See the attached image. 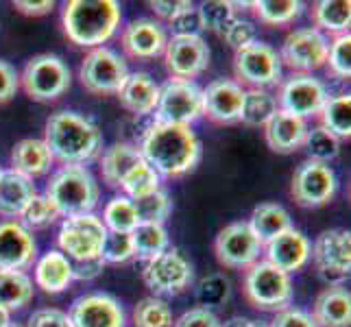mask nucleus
I'll return each mask as SVG.
<instances>
[{"instance_id": "obj_1", "label": "nucleus", "mask_w": 351, "mask_h": 327, "mask_svg": "<svg viewBox=\"0 0 351 327\" xmlns=\"http://www.w3.org/2000/svg\"><path fill=\"white\" fill-rule=\"evenodd\" d=\"M140 155L160 177H184L201 162L203 147L190 127L153 123L140 142Z\"/></svg>"}, {"instance_id": "obj_2", "label": "nucleus", "mask_w": 351, "mask_h": 327, "mask_svg": "<svg viewBox=\"0 0 351 327\" xmlns=\"http://www.w3.org/2000/svg\"><path fill=\"white\" fill-rule=\"evenodd\" d=\"M42 140L53 160L62 162V166H86L103 151V131L99 125L70 109L51 114Z\"/></svg>"}, {"instance_id": "obj_3", "label": "nucleus", "mask_w": 351, "mask_h": 327, "mask_svg": "<svg viewBox=\"0 0 351 327\" xmlns=\"http://www.w3.org/2000/svg\"><path fill=\"white\" fill-rule=\"evenodd\" d=\"M123 9L116 0H70L64 7V33L66 38L81 48H99L114 38Z\"/></svg>"}, {"instance_id": "obj_4", "label": "nucleus", "mask_w": 351, "mask_h": 327, "mask_svg": "<svg viewBox=\"0 0 351 327\" xmlns=\"http://www.w3.org/2000/svg\"><path fill=\"white\" fill-rule=\"evenodd\" d=\"M44 195L59 216L92 214L101 199V186L86 166H59L46 184Z\"/></svg>"}, {"instance_id": "obj_5", "label": "nucleus", "mask_w": 351, "mask_h": 327, "mask_svg": "<svg viewBox=\"0 0 351 327\" xmlns=\"http://www.w3.org/2000/svg\"><path fill=\"white\" fill-rule=\"evenodd\" d=\"M72 72L62 57L42 53L31 57L20 75V88L31 101L53 103L70 90Z\"/></svg>"}, {"instance_id": "obj_6", "label": "nucleus", "mask_w": 351, "mask_h": 327, "mask_svg": "<svg viewBox=\"0 0 351 327\" xmlns=\"http://www.w3.org/2000/svg\"><path fill=\"white\" fill-rule=\"evenodd\" d=\"M245 297L258 310L282 312L293 304V280L266 260H258L245 273Z\"/></svg>"}, {"instance_id": "obj_7", "label": "nucleus", "mask_w": 351, "mask_h": 327, "mask_svg": "<svg viewBox=\"0 0 351 327\" xmlns=\"http://www.w3.org/2000/svg\"><path fill=\"white\" fill-rule=\"evenodd\" d=\"M199 118H203V88L197 81L171 77L160 86L155 123L192 127Z\"/></svg>"}, {"instance_id": "obj_8", "label": "nucleus", "mask_w": 351, "mask_h": 327, "mask_svg": "<svg viewBox=\"0 0 351 327\" xmlns=\"http://www.w3.org/2000/svg\"><path fill=\"white\" fill-rule=\"evenodd\" d=\"M234 75V81L249 90H269L282 83V59L271 44L256 40L236 51Z\"/></svg>"}, {"instance_id": "obj_9", "label": "nucleus", "mask_w": 351, "mask_h": 327, "mask_svg": "<svg viewBox=\"0 0 351 327\" xmlns=\"http://www.w3.org/2000/svg\"><path fill=\"white\" fill-rule=\"evenodd\" d=\"M127 77H129V68H127L125 57L107 46L92 48V51L83 57L81 68H79L81 86L96 96L118 94V90L123 88Z\"/></svg>"}, {"instance_id": "obj_10", "label": "nucleus", "mask_w": 351, "mask_h": 327, "mask_svg": "<svg viewBox=\"0 0 351 327\" xmlns=\"http://www.w3.org/2000/svg\"><path fill=\"white\" fill-rule=\"evenodd\" d=\"M107 229L94 212L64 218L59 227L57 245L68 260H90L101 258Z\"/></svg>"}, {"instance_id": "obj_11", "label": "nucleus", "mask_w": 351, "mask_h": 327, "mask_svg": "<svg viewBox=\"0 0 351 327\" xmlns=\"http://www.w3.org/2000/svg\"><path fill=\"white\" fill-rule=\"evenodd\" d=\"M142 280L157 295H181L195 282L192 264L179 249H166L160 256L147 260Z\"/></svg>"}, {"instance_id": "obj_12", "label": "nucleus", "mask_w": 351, "mask_h": 327, "mask_svg": "<svg viewBox=\"0 0 351 327\" xmlns=\"http://www.w3.org/2000/svg\"><path fill=\"white\" fill-rule=\"evenodd\" d=\"M336 190L338 179L332 166L312 160L301 162L295 168L293 181H290V195H293L295 203L308 210L328 205L334 199Z\"/></svg>"}, {"instance_id": "obj_13", "label": "nucleus", "mask_w": 351, "mask_h": 327, "mask_svg": "<svg viewBox=\"0 0 351 327\" xmlns=\"http://www.w3.org/2000/svg\"><path fill=\"white\" fill-rule=\"evenodd\" d=\"M328 51V35H323L314 27H306L290 31L282 42V51L277 55L282 59V66H288L293 72H301V75H312L314 70L325 66Z\"/></svg>"}, {"instance_id": "obj_14", "label": "nucleus", "mask_w": 351, "mask_h": 327, "mask_svg": "<svg viewBox=\"0 0 351 327\" xmlns=\"http://www.w3.org/2000/svg\"><path fill=\"white\" fill-rule=\"evenodd\" d=\"M277 107L286 114H293L299 118H312L319 116L325 101L330 99L328 88L321 79L314 75H301L293 72L286 81L280 83V94L275 96Z\"/></svg>"}, {"instance_id": "obj_15", "label": "nucleus", "mask_w": 351, "mask_h": 327, "mask_svg": "<svg viewBox=\"0 0 351 327\" xmlns=\"http://www.w3.org/2000/svg\"><path fill=\"white\" fill-rule=\"evenodd\" d=\"M214 253L225 269H249L258 262L262 253V242L251 232L247 221H236L225 225L214 242Z\"/></svg>"}, {"instance_id": "obj_16", "label": "nucleus", "mask_w": 351, "mask_h": 327, "mask_svg": "<svg viewBox=\"0 0 351 327\" xmlns=\"http://www.w3.org/2000/svg\"><path fill=\"white\" fill-rule=\"evenodd\" d=\"M210 46L201 35H173L164 48L166 70L175 79L195 81L210 66Z\"/></svg>"}, {"instance_id": "obj_17", "label": "nucleus", "mask_w": 351, "mask_h": 327, "mask_svg": "<svg viewBox=\"0 0 351 327\" xmlns=\"http://www.w3.org/2000/svg\"><path fill=\"white\" fill-rule=\"evenodd\" d=\"M310 258L328 282L343 280L351 271V234L347 229H325L314 240Z\"/></svg>"}, {"instance_id": "obj_18", "label": "nucleus", "mask_w": 351, "mask_h": 327, "mask_svg": "<svg viewBox=\"0 0 351 327\" xmlns=\"http://www.w3.org/2000/svg\"><path fill=\"white\" fill-rule=\"evenodd\" d=\"M72 327H125L127 317L120 301L105 293H90L72 301Z\"/></svg>"}, {"instance_id": "obj_19", "label": "nucleus", "mask_w": 351, "mask_h": 327, "mask_svg": "<svg viewBox=\"0 0 351 327\" xmlns=\"http://www.w3.org/2000/svg\"><path fill=\"white\" fill-rule=\"evenodd\" d=\"M245 88L234 79H216L203 88V116L214 125L240 123Z\"/></svg>"}, {"instance_id": "obj_20", "label": "nucleus", "mask_w": 351, "mask_h": 327, "mask_svg": "<svg viewBox=\"0 0 351 327\" xmlns=\"http://www.w3.org/2000/svg\"><path fill=\"white\" fill-rule=\"evenodd\" d=\"M38 258V245L18 221L0 223V271H27Z\"/></svg>"}, {"instance_id": "obj_21", "label": "nucleus", "mask_w": 351, "mask_h": 327, "mask_svg": "<svg viewBox=\"0 0 351 327\" xmlns=\"http://www.w3.org/2000/svg\"><path fill=\"white\" fill-rule=\"evenodd\" d=\"M166 42L168 35L164 27L151 18L131 20L123 29V35H120L123 51L133 59H140V62H149V59L164 55Z\"/></svg>"}, {"instance_id": "obj_22", "label": "nucleus", "mask_w": 351, "mask_h": 327, "mask_svg": "<svg viewBox=\"0 0 351 327\" xmlns=\"http://www.w3.org/2000/svg\"><path fill=\"white\" fill-rule=\"evenodd\" d=\"M264 247H266V262L288 275L304 269L310 260V249H312L306 234L295 227L275 236Z\"/></svg>"}, {"instance_id": "obj_23", "label": "nucleus", "mask_w": 351, "mask_h": 327, "mask_svg": "<svg viewBox=\"0 0 351 327\" xmlns=\"http://www.w3.org/2000/svg\"><path fill=\"white\" fill-rule=\"evenodd\" d=\"M308 129V120L277 109L275 116L264 125V138L271 151L288 155L304 147Z\"/></svg>"}, {"instance_id": "obj_24", "label": "nucleus", "mask_w": 351, "mask_h": 327, "mask_svg": "<svg viewBox=\"0 0 351 327\" xmlns=\"http://www.w3.org/2000/svg\"><path fill=\"white\" fill-rule=\"evenodd\" d=\"M116 96L127 112L136 116H147L155 112L157 99H160V86L149 72H129L127 81Z\"/></svg>"}, {"instance_id": "obj_25", "label": "nucleus", "mask_w": 351, "mask_h": 327, "mask_svg": "<svg viewBox=\"0 0 351 327\" xmlns=\"http://www.w3.org/2000/svg\"><path fill=\"white\" fill-rule=\"evenodd\" d=\"M312 319L319 327H349L351 295L343 284H332L314 301Z\"/></svg>"}, {"instance_id": "obj_26", "label": "nucleus", "mask_w": 351, "mask_h": 327, "mask_svg": "<svg viewBox=\"0 0 351 327\" xmlns=\"http://www.w3.org/2000/svg\"><path fill=\"white\" fill-rule=\"evenodd\" d=\"M35 195H38V190H35L33 179L11 171V168L0 171V216L3 218L14 221V218L22 216Z\"/></svg>"}, {"instance_id": "obj_27", "label": "nucleus", "mask_w": 351, "mask_h": 327, "mask_svg": "<svg viewBox=\"0 0 351 327\" xmlns=\"http://www.w3.org/2000/svg\"><path fill=\"white\" fill-rule=\"evenodd\" d=\"M53 164H55L53 155L48 151L46 142L40 138H24L16 142L14 151H11V171H16L29 179L51 173Z\"/></svg>"}, {"instance_id": "obj_28", "label": "nucleus", "mask_w": 351, "mask_h": 327, "mask_svg": "<svg viewBox=\"0 0 351 327\" xmlns=\"http://www.w3.org/2000/svg\"><path fill=\"white\" fill-rule=\"evenodd\" d=\"M140 149L133 147L129 142H116L112 147H107L101 155V175L103 181L110 188H120V184L125 181V177L142 164Z\"/></svg>"}, {"instance_id": "obj_29", "label": "nucleus", "mask_w": 351, "mask_h": 327, "mask_svg": "<svg viewBox=\"0 0 351 327\" xmlns=\"http://www.w3.org/2000/svg\"><path fill=\"white\" fill-rule=\"evenodd\" d=\"M72 282V264L62 251H46L35 262V284L48 295L64 293Z\"/></svg>"}, {"instance_id": "obj_30", "label": "nucleus", "mask_w": 351, "mask_h": 327, "mask_svg": "<svg viewBox=\"0 0 351 327\" xmlns=\"http://www.w3.org/2000/svg\"><path fill=\"white\" fill-rule=\"evenodd\" d=\"M251 232L262 242V247L275 236H280L288 229H293V218H290L288 210L280 203H260L253 208L251 218H249Z\"/></svg>"}, {"instance_id": "obj_31", "label": "nucleus", "mask_w": 351, "mask_h": 327, "mask_svg": "<svg viewBox=\"0 0 351 327\" xmlns=\"http://www.w3.org/2000/svg\"><path fill=\"white\" fill-rule=\"evenodd\" d=\"M312 20L314 29L325 33H332L334 38L349 33L351 24V5L345 0H319L312 5Z\"/></svg>"}, {"instance_id": "obj_32", "label": "nucleus", "mask_w": 351, "mask_h": 327, "mask_svg": "<svg viewBox=\"0 0 351 327\" xmlns=\"http://www.w3.org/2000/svg\"><path fill=\"white\" fill-rule=\"evenodd\" d=\"M33 299V282L22 271H0V308L9 314L22 310Z\"/></svg>"}, {"instance_id": "obj_33", "label": "nucleus", "mask_w": 351, "mask_h": 327, "mask_svg": "<svg viewBox=\"0 0 351 327\" xmlns=\"http://www.w3.org/2000/svg\"><path fill=\"white\" fill-rule=\"evenodd\" d=\"M131 245H133V258L151 260L160 256L171 245V238L164 225L155 223H138V227L131 232Z\"/></svg>"}, {"instance_id": "obj_34", "label": "nucleus", "mask_w": 351, "mask_h": 327, "mask_svg": "<svg viewBox=\"0 0 351 327\" xmlns=\"http://www.w3.org/2000/svg\"><path fill=\"white\" fill-rule=\"evenodd\" d=\"M321 127H325L338 140H349L351 136V96L341 92L330 96L321 109Z\"/></svg>"}, {"instance_id": "obj_35", "label": "nucleus", "mask_w": 351, "mask_h": 327, "mask_svg": "<svg viewBox=\"0 0 351 327\" xmlns=\"http://www.w3.org/2000/svg\"><path fill=\"white\" fill-rule=\"evenodd\" d=\"M253 7V14L258 16L262 24L269 27H286L301 18L306 5L299 0H260V3H249Z\"/></svg>"}, {"instance_id": "obj_36", "label": "nucleus", "mask_w": 351, "mask_h": 327, "mask_svg": "<svg viewBox=\"0 0 351 327\" xmlns=\"http://www.w3.org/2000/svg\"><path fill=\"white\" fill-rule=\"evenodd\" d=\"M277 109V99L269 90H245L240 123L247 127H264Z\"/></svg>"}, {"instance_id": "obj_37", "label": "nucleus", "mask_w": 351, "mask_h": 327, "mask_svg": "<svg viewBox=\"0 0 351 327\" xmlns=\"http://www.w3.org/2000/svg\"><path fill=\"white\" fill-rule=\"evenodd\" d=\"M103 225L107 232H118V234H131L138 227L140 218L133 208V201L127 197H114L103 210Z\"/></svg>"}, {"instance_id": "obj_38", "label": "nucleus", "mask_w": 351, "mask_h": 327, "mask_svg": "<svg viewBox=\"0 0 351 327\" xmlns=\"http://www.w3.org/2000/svg\"><path fill=\"white\" fill-rule=\"evenodd\" d=\"M173 310L160 297H144L133 308V327H173Z\"/></svg>"}, {"instance_id": "obj_39", "label": "nucleus", "mask_w": 351, "mask_h": 327, "mask_svg": "<svg viewBox=\"0 0 351 327\" xmlns=\"http://www.w3.org/2000/svg\"><path fill=\"white\" fill-rule=\"evenodd\" d=\"M308 153V160L312 162H321V164H330L336 160L338 153H341V140H338L334 133H330L325 127H312L308 129V136L304 140V147Z\"/></svg>"}, {"instance_id": "obj_40", "label": "nucleus", "mask_w": 351, "mask_h": 327, "mask_svg": "<svg viewBox=\"0 0 351 327\" xmlns=\"http://www.w3.org/2000/svg\"><path fill=\"white\" fill-rule=\"evenodd\" d=\"M133 208L138 212L140 223H155L164 225L168 221V216L173 214V201L168 197L166 190H155L151 195H144L138 199H131Z\"/></svg>"}, {"instance_id": "obj_41", "label": "nucleus", "mask_w": 351, "mask_h": 327, "mask_svg": "<svg viewBox=\"0 0 351 327\" xmlns=\"http://www.w3.org/2000/svg\"><path fill=\"white\" fill-rule=\"evenodd\" d=\"M236 3L229 0H210L199 7V16L203 22V31H212L223 35V31L236 20Z\"/></svg>"}, {"instance_id": "obj_42", "label": "nucleus", "mask_w": 351, "mask_h": 327, "mask_svg": "<svg viewBox=\"0 0 351 327\" xmlns=\"http://www.w3.org/2000/svg\"><path fill=\"white\" fill-rule=\"evenodd\" d=\"M120 188L127 192V199H138V197L151 195V192L160 190L162 188V177L157 175L147 162H142L125 177V181L120 184Z\"/></svg>"}, {"instance_id": "obj_43", "label": "nucleus", "mask_w": 351, "mask_h": 327, "mask_svg": "<svg viewBox=\"0 0 351 327\" xmlns=\"http://www.w3.org/2000/svg\"><path fill=\"white\" fill-rule=\"evenodd\" d=\"M232 293V282L227 280L223 273H212L205 275L203 280L195 288V297L201 304V308H212V306H221L229 299Z\"/></svg>"}, {"instance_id": "obj_44", "label": "nucleus", "mask_w": 351, "mask_h": 327, "mask_svg": "<svg viewBox=\"0 0 351 327\" xmlns=\"http://www.w3.org/2000/svg\"><path fill=\"white\" fill-rule=\"evenodd\" d=\"M328 72L334 79H349L351 77V38L347 35H338L334 42H330L328 59H325Z\"/></svg>"}, {"instance_id": "obj_45", "label": "nucleus", "mask_w": 351, "mask_h": 327, "mask_svg": "<svg viewBox=\"0 0 351 327\" xmlns=\"http://www.w3.org/2000/svg\"><path fill=\"white\" fill-rule=\"evenodd\" d=\"M22 225L29 229H46L51 227L57 218H59V212L55 210V205L48 201L46 195H35L31 199V203L27 205V210L22 212Z\"/></svg>"}, {"instance_id": "obj_46", "label": "nucleus", "mask_w": 351, "mask_h": 327, "mask_svg": "<svg viewBox=\"0 0 351 327\" xmlns=\"http://www.w3.org/2000/svg\"><path fill=\"white\" fill-rule=\"evenodd\" d=\"M101 258L105 264H125L133 258V245H131V234H118V232H107Z\"/></svg>"}, {"instance_id": "obj_47", "label": "nucleus", "mask_w": 351, "mask_h": 327, "mask_svg": "<svg viewBox=\"0 0 351 327\" xmlns=\"http://www.w3.org/2000/svg\"><path fill=\"white\" fill-rule=\"evenodd\" d=\"M223 38L229 46L234 48V51H240V48H245V46H249L258 40V29L253 22H249L245 18H236L223 31Z\"/></svg>"}, {"instance_id": "obj_48", "label": "nucleus", "mask_w": 351, "mask_h": 327, "mask_svg": "<svg viewBox=\"0 0 351 327\" xmlns=\"http://www.w3.org/2000/svg\"><path fill=\"white\" fill-rule=\"evenodd\" d=\"M171 29L175 35H201L203 33V22L199 16V9L190 5L188 9L181 11L179 16L171 20Z\"/></svg>"}, {"instance_id": "obj_49", "label": "nucleus", "mask_w": 351, "mask_h": 327, "mask_svg": "<svg viewBox=\"0 0 351 327\" xmlns=\"http://www.w3.org/2000/svg\"><path fill=\"white\" fill-rule=\"evenodd\" d=\"M173 327H223V323L219 321V317L208 310V308H192L188 312H184L181 317L173 323Z\"/></svg>"}, {"instance_id": "obj_50", "label": "nucleus", "mask_w": 351, "mask_h": 327, "mask_svg": "<svg viewBox=\"0 0 351 327\" xmlns=\"http://www.w3.org/2000/svg\"><path fill=\"white\" fill-rule=\"evenodd\" d=\"M20 90V72L14 64L0 59V105L9 103Z\"/></svg>"}, {"instance_id": "obj_51", "label": "nucleus", "mask_w": 351, "mask_h": 327, "mask_svg": "<svg viewBox=\"0 0 351 327\" xmlns=\"http://www.w3.org/2000/svg\"><path fill=\"white\" fill-rule=\"evenodd\" d=\"M27 327H72V323L68 312L57 308H42L31 314Z\"/></svg>"}, {"instance_id": "obj_52", "label": "nucleus", "mask_w": 351, "mask_h": 327, "mask_svg": "<svg viewBox=\"0 0 351 327\" xmlns=\"http://www.w3.org/2000/svg\"><path fill=\"white\" fill-rule=\"evenodd\" d=\"M269 327H319L314 323L312 314L299 308H286L275 314V319Z\"/></svg>"}, {"instance_id": "obj_53", "label": "nucleus", "mask_w": 351, "mask_h": 327, "mask_svg": "<svg viewBox=\"0 0 351 327\" xmlns=\"http://www.w3.org/2000/svg\"><path fill=\"white\" fill-rule=\"evenodd\" d=\"M72 264V280H79V282H92L96 280L103 269H105V262L103 258H90V260H70Z\"/></svg>"}, {"instance_id": "obj_54", "label": "nucleus", "mask_w": 351, "mask_h": 327, "mask_svg": "<svg viewBox=\"0 0 351 327\" xmlns=\"http://www.w3.org/2000/svg\"><path fill=\"white\" fill-rule=\"evenodd\" d=\"M190 5L192 3H188V0H153V3H149V7L155 11V16H160L162 20H168V22L175 16H179L184 9H188Z\"/></svg>"}, {"instance_id": "obj_55", "label": "nucleus", "mask_w": 351, "mask_h": 327, "mask_svg": "<svg viewBox=\"0 0 351 327\" xmlns=\"http://www.w3.org/2000/svg\"><path fill=\"white\" fill-rule=\"evenodd\" d=\"M14 9L18 11V14H22V16H33V18H38V16L51 14V11L55 9V3H53V0H42V3H29V0H16V3H14Z\"/></svg>"}, {"instance_id": "obj_56", "label": "nucleus", "mask_w": 351, "mask_h": 327, "mask_svg": "<svg viewBox=\"0 0 351 327\" xmlns=\"http://www.w3.org/2000/svg\"><path fill=\"white\" fill-rule=\"evenodd\" d=\"M223 327H269V325H264L256 319H247V317H234V319H229Z\"/></svg>"}, {"instance_id": "obj_57", "label": "nucleus", "mask_w": 351, "mask_h": 327, "mask_svg": "<svg viewBox=\"0 0 351 327\" xmlns=\"http://www.w3.org/2000/svg\"><path fill=\"white\" fill-rule=\"evenodd\" d=\"M9 323H11V314L0 308V327H7Z\"/></svg>"}, {"instance_id": "obj_58", "label": "nucleus", "mask_w": 351, "mask_h": 327, "mask_svg": "<svg viewBox=\"0 0 351 327\" xmlns=\"http://www.w3.org/2000/svg\"><path fill=\"white\" fill-rule=\"evenodd\" d=\"M7 327H22V325H18V323H9Z\"/></svg>"}, {"instance_id": "obj_59", "label": "nucleus", "mask_w": 351, "mask_h": 327, "mask_svg": "<svg viewBox=\"0 0 351 327\" xmlns=\"http://www.w3.org/2000/svg\"><path fill=\"white\" fill-rule=\"evenodd\" d=\"M0 171H3V168H0Z\"/></svg>"}]
</instances>
